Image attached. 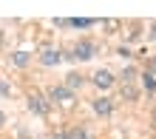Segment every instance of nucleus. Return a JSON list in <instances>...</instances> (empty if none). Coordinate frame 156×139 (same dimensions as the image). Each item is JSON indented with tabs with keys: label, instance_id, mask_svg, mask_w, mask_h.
Returning <instances> with one entry per match:
<instances>
[{
	"label": "nucleus",
	"instance_id": "obj_1",
	"mask_svg": "<svg viewBox=\"0 0 156 139\" xmlns=\"http://www.w3.org/2000/svg\"><path fill=\"white\" fill-rule=\"evenodd\" d=\"M99 54V45L94 40H88V37H80L74 40L71 48H62V60H71V62H91Z\"/></svg>",
	"mask_w": 156,
	"mask_h": 139
},
{
	"label": "nucleus",
	"instance_id": "obj_2",
	"mask_svg": "<svg viewBox=\"0 0 156 139\" xmlns=\"http://www.w3.org/2000/svg\"><path fill=\"white\" fill-rule=\"evenodd\" d=\"M45 99H48L51 105H71V102H77V94L74 91H68L66 85H51L48 91H45Z\"/></svg>",
	"mask_w": 156,
	"mask_h": 139
},
{
	"label": "nucleus",
	"instance_id": "obj_3",
	"mask_svg": "<svg viewBox=\"0 0 156 139\" xmlns=\"http://www.w3.org/2000/svg\"><path fill=\"white\" fill-rule=\"evenodd\" d=\"M26 108H29V114H34V116H43V119L51 114V102L45 99V94H40V91L29 94V99H26Z\"/></svg>",
	"mask_w": 156,
	"mask_h": 139
},
{
	"label": "nucleus",
	"instance_id": "obj_4",
	"mask_svg": "<svg viewBox=\"0 0 156 139\" xmlns=\"http://www.w3.org/2000/svg\"><path fill=\"white\" fill-rule=\"evenodd\" d=\"M91 85L99 88V91H111V88L116 85V74L108 71V68H99V71L91 74Z\"/></svg>",
	"mask_w": 156,
	"mask_h": 139
},
{
	"label": "nucleus",
	"instance_id": "obj_5",
	"mask_svg": "<svg viewBox=\"0 0 156 139\" xmlns=\"http://www.w3.org/2000/svg\"><path fill=\"white\" fill-rule=\"evenodd\" d=\"M37 60H40L43 68H54V66H60V62H62V48H51V45H45Z\"/></svg>",
	"mask_w": 156,
	"mask_h": 139
},
{
	"label": "nucleus",
	"instance_id": "obj_6",
	"mask_svg": "<svg viewBox=\"0 0 156 139\" xmlns=\"http://www.w3.org/2000/svg\"><path fill=\"white\" fill-rule=\"evenodd\" d=\"M114 108H116V105H114V99H108V97H97V99H91V111H94L97 116H102V119H105V116H111V114H114Z\"/></svg>",
	"mask_w": 156,
	"mask_h": 139
},
{
	"label": "nucleus",
	"instance_id": "obj_7",
	"mask_svg": "<svg viewBox=\"0 0 156 139\" xmlns=\"http://www.w3.org/2000/svg\"><path fill=\"white\" fill-rule=\"evenodd\" d=\"M62 85H66L68 91H74V94H77V88H82V85H85V77H82L80 71H71V74H66Z\"/></svg>",
	"mask_w": 156,
	"mask_h": 139
},
{
	"label": "nucleus",
	"instance_id": "obj_8",
	"mask_svg": "<svg viewBox=\"0 0 156 139\" xmlns=\"http://www.w3.org/2000/svg\"><path fill=\"white\" fill-rule=\"evenodd\" d=\"M136 77H139V71H136V66H125L122 71H119V82L122 85H133Z\"/></svg>",
	"mask_w": 156,
	"mask_h": 139
},
{
	"label": "nucleus",
	"instance_id": "obj_9",
	"mask_svg": "<svg viewBox=\"0 0 156 139\" xmlns=\"http://www.w3.org/2000/svg\"><path fill=\"white\" fill-rule=\"evenodd\" d=\"M119 97L128 99V102H136V99L142 97V91L136 88V85H119Z\"/></svg>",
	"mask_w": 156,
	"mask_h": 139
},
{
	"label": "nucleus",
	"instance_id": "obj_10",
	"mask_svg": "<svg viewBox=\"0 0 156 139\" xmlns=\"http://www.w3.org/2000/svg\"><path fill=\"white\" fill-rule=\"evenodd\" d=\"M91 26H97V20H91V17H71L68 20V29H91Z\"/></svg>",
	"mask_w": 156,
	"mask_h": 139
},
{
	"label": "nucleus",
	"instance_id": "obj_11",
	"mask_svg": "<svg viewBox=\"0 0 156 139\" xmlns=\"http://www.w3.org/2000/svg\"><path fill=\"white\" fill-rule=\"evenodd\" d=\"M31 60H34V57H31L29 51H14V54H12V66H17V68H26Z\"/></svg>",
	"mask_w": 156,
	"mask_h": 139
},
{
	"label": "nucleus",
	"instance_id": "obj_12",
	"mask_svg": "<svg viewBox=\"0 0 156 139\" xmlns=\"http://www.w3.org/2000/svg\"><path fill=\"white\" fill-rule=\"evenodd\" d=\"M139 80H142V88L148 91V94H156V74L142 71V74H139Z\"/></svg>",
	"mask_w": 156,
	"mask_h": 139
},
{
	"label": "nucleus",
	"instance_id": "obj_13",
	"mask_svg": "<svg viewBox=\"0 0 156 139\" xmlns=\"http://www.w3.org/2000/svg\"><path fill=\"white\" fill-rule=\"evenodd\" d=\"M68 136H71V139H94V134H91L85 125H74V128H68Z\"/></svg>",
	"mask_w": 156,
	"mask_h": 139
},
{
	"label": "nucleus",
	"instance_id": "obj_14",
	"mask_svg": "<svg viewBox=\"0 0 156 139\" xmlns=\"http://www.w3.org/2000/svg\"><path fill=\"white\" fill-rule=\"evenodd\" d=\"M139 37H142V29H139V26H133V29L125 34V43H136Z\"/></svg>",
	"mask_w": 156,
	"mask_h": 139
},
{
	"label": "nucleus",
	"instance_id": "obj_15",
	"mask_svg": "<svg viewBox=\"0 0 156 139\" xmlns=\"http://www.w3.org/2000/svg\"><path fill=\"white\" fill-rule=\"evenodd\" d=\"M51 139H71L68 136V128H57V131L51 134Z\"/></svg>",
	"mask_w": 156,
	"mask_h": 139
},
{
	"label": "nucleus",
	"instance_id": "obj_16",
	"mask_svg": "<svg viewBox=\"0 0 156 139\" xmlns=\"http://www.w3.org/2000/svg\"><path fill=\"white\" fill-rule=\"evenodd\" d=\"M0 97H12V85L6 80H0Z\"/></svg>",
	"mask_w": 156,
	"mask_h": 139
},
{
	"label": "nucleus",
	"instance_id": "obj_17",
	"mask_svg": "<svg viewBox=\"0 0 156 139\" xmlns=\"http://www.w3.org/2000/svg\"><path fill=\"white\" fill-rule=\"evenodd\" d=\"M116 54H119V57H125V60H131V57H133V51L128 48V45H119V48H116Z\"/></svg>",
	"mask_w": 156,
	"mask_h": 139
},
{
	"label": "nucleus",
	"instance_id": "obj_18",
	"mask_svg": "<svg viewBox=\"0 0 156 139\" xmlns=\"http://www.w3.org/2000/svg\"><path fill=\"white\" fill-rule=\"evenodd\" d=\"M145 71H148V74H156V57L148 60V68H145Z\"/></svg>",
	"mask_w": 156,
	"mask_h": 139
},
{
	"label": "nucleus",
	"instance_id": "obj_19",
	"mask_svg": "<svg viewBox=\"0 0 156 139\" xmlns=\"http://www.w3.org/2000/svg\"><path fill=\"white\" fill-rule=\"evenodd\" d=\"M102 26H105V29H119V20H105Z\"/></svg>",
	"mask_w": 156,
	"mask_h": 139
},
{
	"label": "nucleus",
	"instance_id": "obj_20",
	"mask_svg": "<svg viewBox=\"0 0 156 139\" xmlns=\"http://www.w3.org/2000/svg\"><path fill=\"white\" fill-rule=\"evenodd\" d=\"M151 43H156V20L151 23Z\"/></svg>",
	"mask_w": 156,
	"mask_h": 139
},
{
	"label": "nucleus",
	"instance_id": "obj_21",
	"mask_svg": "<svg viewBox=\"0 0 156 139\" xmlns=\"http://www.w3.org/2000/svg\"><path fill=\"white\" fill-rule=\"evenodd\" d=\"M3 128H6V114L0 111V131H3Z\"/></svg>",
	"mask_w": 156,
	"mask_h": 139
},
{
	"label": "nucleus",
	"instance_id": "obj_22",
	"mask_svg": "<svg viewBox=\"0 0 156 139\" xmlns=\"http://www.w3.org/2000/svg\"><path fill=\"white\" fill-rule=\"evenodd\" d=\"M153 128H156V111H153Z\"/></svg>",
	"mask_w": 156,
	"mask_h": 139
}]
</instances>
